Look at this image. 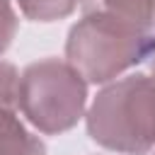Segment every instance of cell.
Segmentation results:
<instances>
[{
	"label": "cell",
	"instance_id": "30bf717a",
	"mask_svg": "<svg viewBox=\"0 0 155 155\" xmlns=\"http://www.w3.org/2000/svg\"><path fill=\"white\" fill-rule=\"evenodd\" d=\"M153 155H155V153H153Z\"/></svg>",
	"mask_w": 155,
	"mask_h": 155
},
{
	"label": "cell",
	"instance_id": "52a82bcc",
	"mask_svg": "<svg viewBox=\"0 0 155 155\" xmlns=\"http://www.w3.org/2000/svg\"><path fill=\"white\" fill-rule=\"evenodd\" d=\"M17 87H19V73L12 63L0 61V109L17 107Z\"/></svg>",
	"mask_w": 155,
	"mask_h": 155
},
{
	"label": "cell",
	"instance_id": "ba28073f",
	"mask_svg": "<svg viewBox=\"0 0 155 155\" xmlns=\"http://www.w3.org/2000/svg\"><path fill=\"white\" fill-rule=\"evenodd\" d=\"M17 27H19V19H17V12L12 7L10 0H0V53H5L17 34Z\"/></svg>",
	"mask_w": 155,
	"mask_h": 155
},
{
	"label": "cell",
	"instance_id": "277c9868",
	"mask_svg": "<svg viewBox=\"0 0 155 155\" xmlns=\"http://www.w3.org/2000/svg\"><path fill=\"white\" fill-rule=\"evenodd\" d=\"M0 155H46V145L12 109H0Z\"/></svg>",
	"mask_w": 155,
	"mask_h": 155
},
{
	"label": "cell",
	"instance_id": "7a4b0ae2",
	"mask_svg": "<svg viewBox=\"0 0 155 155\" xmlns=\"http://www.w3.org/2000/svg\"><path fill=\"white\" fill-rule=\"evenodd\" d=\"M90 138L114 153L145 155L155 148V82L133 73L107 82L85 111Z\"/></svg>",
	"mask_w": 155,
	"mask_h": 155
},
{
	"label": "cell",
	"instance_id": "9c48e42d",
	"mask_svg": "<svg viewBox=\"0 0 155 155\" xmlns=\"http://www.w3.org/2000/svg\"><path fill=\"white\" fill-rule=\"evenodd\" d=\"M148 63H150V78H153V82H155V51H153V56L148 58Z\"/></svg>",
	"mask_w": 155,
	"mask_h": 155
},
{
	"label": "cell",
	"instance_id": "8992f818",
	"mask_svg": "<svg viewBox=\"0 0 155 155\" xmlns=\"http://www.w3.org/2000/svg\"><path fill=\"white\" fill-rule=\"evenodd\" d=\"M102 10L143 29H153L155 22V0H102Z\"/></svg>",
	"mask_w": 155,
	"mask_h": 155
},
{
	"label": "cell",
	"instance_id": "6da1fadb",
	"mask_svg": "<svg viewBox=\"0 0 155 155\" xmlns=\"http://www.w3.org/2000/svg\"><path fill=\"white\" fill-rule=\"evenodd\" d=\"M155 51V31L126 22L107 10L80 17L65 39V63L90 85H107Z\"/></svg>",
	"mask_w": 155,
	"mask_h": 155
},
{
	"label": "cell",
	"instance_id": "3957f363",
	"mask_svg": "<svg viewBox=\"0 0 155 155\" xmlns=\"http://www.w3.org/2000/svg\"><path fill=\"white\" fill-rule=\"evenodd\" d=\"M17 107L36 131L48 136L65 133L85 116L87 82L65 61H34L19 75Z\"/></svg>",
	"mask_w": 155,
	"mask_h": 155
},
{
	"label": "cell",
	"instance_id": "5b68a950",
	"mask_svg": "<svg viewBox=\"0 0 155 155\" xmlns=\"http://www.w3.org/2000/svg\"><path fill=\"white\" fill-rule=\"evenodd\" d=\"M82 0H17L22 15L31 22H56L78 10Z\"/></svg>",
	"mask_w": 155,
	"mask_h": 155
}]
</instances>
